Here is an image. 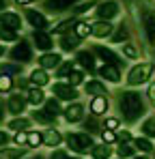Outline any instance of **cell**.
<instances>
[{
    "mask_svg": "<svg viewBox=\"0 0 155 159\" xmlns=\"http://www.w3.org/2000/svg\"><path fill=\"white\" fill-rule=\"evenodd\" d=\"M119 107H121L123 118H125L127 123L138 120V118L142 116V112H144V103H142L140 93H134V90L121 93V97H119Z\"/></svg>",
    "mask_w": 155,
    "mask_h": 159,
    "instance_id": "6da1fadb",
    "label": "cell"
},
{
    "mask_svg": "<svg viewBox=\"0 0 155 159\" xmlns=\"http://www.w3.org/2000/svg\"><path fill=\"white\" fill-rule=\"evenodd\" d=\"M65 140H67V146H69L73 153H78V155H86V153H91V148L95 146L91 133L73 131V133H67Z\"/></svg>",
    "mask_w": 155,
    "mask_h": 159,
    "instance_id": "7a4b0ae2",
    "label": "cell"
},
{
    "mask_svg": "<svg viewBox=\"0 0 155 159\" xmlns=\"http://www.w3.org/2000/svg\"><path fill=\"white\" fill-rule=\"evenodd\" d=\"M9 58H11L15 65L30 62V60H32V48H30V43L24 41V39H20V41L13 45V50L9 52Z\"/></svg>",
    "mask_w": 155,
    "mask_h": 159,
    "instance_id": "3957f363",
    "label": "cell"
},
{
    "mask_svg": "<svg viewBox=\"0 0 155 159\" xmlns=\"http://www.w3.org/2000/svg\"><path fill=\"white\" fill-rule=\"evenodd\" d=\"M151 71H153V65H151V62H142V65L134 67V69L129 71V75H127V84H131V86L144 84V82L149 80V75H151Z\"/></svg>",
    "mask_w": 155,
    "mask_h": 159,
    "instance_id": "277c9868",
    "label": "cell"
},
{
    "mask_svg": "<svg viewBox=\"0 0 155 159\" xmlns=\"http://www.w3.org/2000/svg\"><path fill=\"white\" fill-rule=\"evenodd\" d=\"M52 95H56V99H63V101H76L78 97V90L69 84H63V82H56L52 86Z\"/></svg>",
    "mask_w": 155,
    "mask_h": 159,
    "instance_id": "5b68a950",
    "label": "cell"
},
{
    "mask_svg": "<svg viewBox=\"0 0 155 159\" xmlns=\"http://www.w3.org/2000/svg\"><path fill=\"white\" fill-rule=\"evenodd\" d=\"M32 45L45 54L54 48V39H52V34H48L45 30H35L32 32Z\"/></svg>",
    "mask_w": 155,
    "mask_h": 159,
    "instance_id": "8992f818",
    "label": "cell"
},
{
    "mask_svg": "<svg viewBox=\"0 0 155 159\" xmlns=\"http://www.w3.org/2000/svg\"><path fill=\"white\" fill-rule=\"evenodd\" d=\"M0 26L9 28V30H13V32H20V30H22V17H20V13L2 11V13H0Z\"/></svg>",
    "mask_w": 155,
    "mask_h": 159,
    "instance_id": "52a82bcc",
    "label": "cell"
},
{
    "mask_svg": "<svg viewBox=\"0 0 155 159\" xmlns=\"http://www.w3.org/2000/svg\"><path fill=\"white\" fill-rule=\"evenodd\" d=\"M26 22L35 28V30H45V28L50 26L48 17H45L41 11H35V9H28V11H26Z\"/></svg>",
    "mask_w": 155,
    "mask_h": 159,
    "instance_id": "ba28073f",
    "label": "cell"
},
{
    "mask_svg": "<svg viewBox=\"0 0 155 159\" xmlns=\"http://www.w3.org/2000/svg\"><path fill=\"white\" fill-rule=\"evenodd\" d=\"M97 15H99V22L112 20L114 15H119V2H114V0H106V2H101L99 9H97Z\"/></svg>",
    "mask_w": 155,
    "mask_h": 159,
    "instance_id": "9c48e42d",
    "label": "cell"
},
{
    "mask_svg": "<svg viewBox=\"0 0 155 159\" xmlns=\"http://www.w3.org/2000/svg\"><path fill=\"white\" fill-rule=\"evenodd\" d=\"M24 107H26V97H24V95H20V93H13V95H9L7 110H9L13 116H22Z\"/></svg>",
    "mask_w": 155,
    "mask_h": 159,
    "instance_id": "30bf717a",
    "label": "cell"
},
{
    "mask_svg": "<svg viewBox=\"0 0 155 159\" xmlns=\"http://www.w3.org/2000/svg\"><path fill=\"white\" fill-rule=\"evenodd\" d=\"M60 54H54V52H45L41 54V58H39V69H56V67H60Z\"/></svg>",
    "mask_w": 155,
    "mask_h": 159,
    "instance_id": "8fae6325",
    "label": "cell"
},
{
    "mask_svg": "<svg viewBox=\"0 0 155 159\" xmlns=\"http://www.w3.org/2000/svg\"><path fill=\"white\" fill-rule=\"evenodd\" d=\"M95 54L101 58L106 65H114V67H119L121 62H125V60H121L112 50H108V48H103V45H97V48H95Z\"/></svg>",
    "mask_w": 155,
    "mask_h": 159,
    "instance_id": "7c38bea8",
    "label": "cell"
},
{
    "mask_svg": "<svg viewBox=\"0 0 155 159\" xmlns=\"http://www.w3.org/2000/svg\"><path fill=\"white\" fill-rule=\"evenodd\" d=\"M63 114H65L67 123H80L84 118V106L82 103H71L67 110H63Z\"/></svg>",
    "mask_w": 155,
    "mask_h": 159,
    "instance_id": "4fadbf2b",
    "label": "cell"
},
{
    "mask_svg": "<svg viewBox=\"0 0 155 159\" xmlns=\"http://www.w3.org/2000/svg\"><path fill=\"white\" fill-rule=\"evenodd\" d=\"M76 2L78 0H45L43 4H45V9L52 11V13H60V11H65V9H71Z\"/></svg>",
    "mask_w": 155,
    "mask_h": 159,
    "instance_id": "5bb4252c",
    "label": "cell"
},
{
    "mask_svg": "<svg viewBox=\"0 0 155 159\" xmlns=\"http://www.w3.org/2000/svg\"><path fill=\"white\" fill-rule=\"evenodd\" d=\"M112 30H114V26H112L110 22H97V24H91V34H95L97 39L110 37Z\"/></svg>",
    "mask_w": 155,
    "mask_h": 159,
    "instance_id": "9a60e30c",
    "label": "cell"
},
{
    "mask_svg": "<svg viewBox=\"0 0 155 159\" xmlns=\"http://www.w3.org/2000/svg\"><path fill=\"white\" fill-rule=\"evenodd\" d=\"M30 84H32L35 88H41V86L50 84L48 71H43V69H32V71H30Z\"/></svg>",
    "mask_w": 155,
    "mask_h": 159,
    "instance_id": "2e32d148",
    "label": "cell"
},
{
    "mask_svg": "<svg viewBox=\"0 0 155 159\" xmlns=\"http://www.w3.org/2000/svg\"><path fill=\"white\" fill-rule=\"evenodd\" d=\"M26 101H28L30 106H35V107L41 106V103H45V93H43L41 88H35V86H32V88L26 93Z\"/></svg>",
    "mask_w": 155,
    "mask_h": 159,
    "instance_id": "e0dca14e",
    "label": "cell"
},
{
    "mask_svg": "<svg viewBox=\"0 0 155 159\" xmlns=\"http://www.w3.org/2000/svg\"><path fill=\"white\" fill-rule=\"evenodd\" d=\"M99 75H101V78H106L108 82H112V84H116V82L121 80L119 67H114V65H103L101 69H99Z\"/></svg>",
    "mask_w": 155,
    "mask_h": 159,
    "instance_id": "ac0fdd59",
    "label": "cell"
},
{
    "mask_svg": "<svg viewBox=\"0 0 155 159\" xmlns=\"http://www.w3.org/2000/svg\"><path fill=\"white\" fill-rule=\"evenodd\" d=\"M84 90H86V95H93V99H95V97H106V95H108L106 86H103L101 82H97V80L88 82V84L84 86Z\"/></svg>",
    "mask_w": 155,
    "mask_h": 159,
    "instance_id": "d6986e66",
    "label": "cell"
},
{
    "mask_svg": "<svg viewBox=\"0 0 155 159\" xmlns=\"http://www.w3.org/2000/svg\"><path fill=\"white\" fill-rule=\"evenodd\" d=\"M60 142H63V135L56 131V129H48V131L43 133V144L45 146L56 148V146H60Z\"/></svg>",
    "mask_w": 155,
    "mask_h": 159,
    "instance_id": "ffe728a7",
    "label": "cell"
},
{
    "mask_svg": "<svg viewBox=\"0 0 155 159\" xmlns=\"http://www.w3.org/2000/svg\"><path fill=\"white\" fill-rule=\"evenodd\" d=\"M78 45H80V39H78L76 34H63V39H60V50L73 52V50H78Z\"/></svg>",
    "mask_w": 155,
    "mask_h": 159,
    "instance_id": "44dd1931",
    "label": "cell"
},
{
    "mask_svg": "<svg viewBox=\"0 0 155 159\" xmlns=\"http://www.w3.org/2000/svg\"><path fill=\"white\" fill-rule=\"evenodd\" d=\"M76 60H78V65H82L84 69L95 71V58H93V54H91V52H78Z\"/></svg>",
    "mask_w": 155,
    "mask_h": 159,
    "instance_id": "7402d4cb",
    "label": "cell"
},
{
    "mask_svg": "<svg viewBox=\"0 0 155 159\" xmlns=\"http://www.w3.org/2000/svg\"><path fill=\"white\" fill-rule=\"evenodd\" d=\"M91 112H93L95 116L106 114V112H108V99H106V97H95V99L91 101Z\"/></svg>",
    "mask_w": 155,
    "mask_h": 159,
    "instance_id": "603a6c76",
    "label": "cell"
},
{
    "mask_svg": "<svg viewBox=\"0 0 155 159\" xmlns=\"http://www.w3.org/2000/svg\"><path fill=\"white\" fill-rule=\"evenodd\" d=\"M9 129H13V131H26V129H30V120L24 118V116H15L13 120H9Z\"/></svg>",
    "mask_w": 155,
    "mask_h": 159,
    "instance_id": "cb8c5ba5",
    "label": "cell"
},
{
    "mask_svg": "<svg viewBox=\"0 0 155 159\" xmlns=\"http://www.w3.org/2000/svg\"><path fill=\"white\" fill-rule=\"evenodd\" d=\"M112 155V151H110V146H106V144H95L93 148H91V157L93 159H110Z\"/></svg>",
    "mask_w": 155,
    "mask_h": 159,
    "instance_id": "d4e9b609",
    "label": "cell"
},
{
    "mask_svg": "<svg viewBox=\"0 0 155 159\" xmlns=\"http://www.w3.org/2000/svg\"><path fill=\"white\" fill-rule=\"evenodd\" d=\"M26 155L24 148H0V159H22Z\"/></svg>",
    "mask_w": 155,
    "mask_h": 159,
    "instance_id": "484cf974",
    "label": "cell"
},
{
    "mask_svg": "<svg viewBox=\"0 0 155 159\" xmlns=\"http://www.w3.org/2000/svg\"><path fill=\"white\" fill-rule=\"evenodd\" d=\"M73 34H76L78 39L88 37V34H91V24H88V22H76V24H73Z\"/></svg>",
    "mask_w": 155,
    "mask_h": 159,
    "instance_id": "4316f807",
    "label": "cell"
},
{
    "mask_svg": "<svg viewBox=\"0 0 155 159\" xmlns=\"http://www.w3.org/2000/svg\"><path fill=\"white\" fill-rule=\"evenodd\" d=\"M48 114H50L52 118H56V116H60L63 114V110H60V106H58V101L52 97V99H45V107H43Z\"/></svg>",
    "mask_w": 155,
    "mask_h": 159,
    "instance_id": "83f0119b",
    "label": "cell"
},
{
    "mask_svg": "<svg viewBox=\"0 0 155 159\" xmlns=\"http://www.w3.org/2000/svg\"><path fill=\"white\" fill-rule=\"evenodd\" d=\"M43 144V133L39 131H28V140H26V146L28 148H37Z\"/></svg>",
    "mask_w": 155,
    "mask_h": 159,
    "instance_id": "f1b7e54d",
    "label": "cell"
},
{
    "mask_svg": "<svg viewBox=\"0 0 155 159\" xmlns=\"http://www.w3.org/2000/svg\"><path fill=\"white\" fill-rule=\"evenodd\" d=\"M0 73H2V75H15V73H22V65H15V62H2V65H0Z\"/></svg>",
    "mask_w": 155,
    "mask_h": 159,
    "instance_id": "f546056e",
    "label": "cell"
},
{
    "mask_svg": "<svg viewBox=\"0 0 155 159\" xmlns=\"http://www.w3.org/2000/svg\"><path fill=\"white\" fill-rule=\"evenodd\" d=\"M0 39H2V43H17L20 41V34L13 32V30H9V28L0 26Z\"/></svg>",
    "mask_w": 155,
    "mask_h": 159,
    "instance_id": "4dcf8cb0",
    "label": "cell"
},
{
    "mask_svg": "<svg viewBox=\"0 0 155 159\" xmlns=\"http://www.w3.org/2000/svg\"><path fill=\"white\" fill-rule=\"evenodd\" d=\"M32 118H35L37 123H43V125H50V123H54V118H52L45 110H35V112H32Z\"/></svg>",
    "mask_w": 155,
    "mask_h": 159,
    "instance_id": "1f68e13d",
    "label": "cell"
},
{
    "mask_svg": "<svg viewBox=\"0 0 155 159\" xmlns=\"http://www.w3.org/2000/svg\"><path fill=\"white\" fill-rule=\"evenodd\" d=\"M11 90H13V78L0 73V93L4 95V93H11Z\"/></svg>",
    "mask_w": 155,
    "mask_h": 159,
    "instance_id": "d6a6232c",
    "label": "cell"
},
{
    "mask_svg": "<svg viewBox=\"0 0 155 159\" xmlns=\"http://www.w3.org/2000/svg\"><path fill=\"white\" fill-rule=\"evenodd\" d=\"M134 146H136L138 151H142V153H151V151H153V144H151L147 138H138V140L134 142Z\"/></svg>",
    "mask_w": 155,
    "mask_h": 159,
    "instance_id": "836d02e7",
    "label": "cell"
},
{
    "mask_svg": "<svg viewBox=\"0 0 155 159\" xmlns=\"http://www.w3.org/2000/svg\"><path fill=\"white\" fill-rule=\"evenodd\" d=\"M116 155H119V159L134 157V146H129V144H121V146L116 148Z\"/></svg>",
    "mask_w": 155,
    "mask_h": 159,
    "instance_id": "e575fe53",
    "label": "cell"
},
{
    "mask_svg": "<svg viewBox=\"0 0 155 159\" xmlns=\"http://www.w3.org/2000/svg\"><path fill=\"white\" fill-rule=\"evenodd\" d=\"M67 80H69V86H73V88H76L78 84H82V82H84V73L73 69V71L69 73V78H67Z\"/></svg>",
    "mask_w": 155,
    "mask_h": 159,
    "instance_id": "d590c367",
    "label": "cell"
},
{
    "mask_svg": "<svg viewBox=\"0 0 155 159\" xmlns=\"http://www.w3.org/2000/svg\"><path fill=\"white\" fill-rule=\"evenodd\" d=\"M142 131L147 133L149 138H155V116L153 118H147V120L142 123Z\"/></svg>",
    "mask_w": 155,
    "mask_h": 159,
    "instance_id": "8d00e7d4",
    "label": "cell"
},
{
    "mask_svg": "<svg viewBox=\"0 0 155 159\" xmlns=\"http://www.w3.org/2000/svg\"><path fill=\"white\" fill-rule=\"evenodd\" d=\"M76 67H73V62L71 60H67L65 65H60V69H58V78H69V73L73 71Z\"/></svg>",
    "mask_w": 155,
    "mask_h": 159,
    "instance_id": "74e56055",
    "label": "cell"
},
{
    "mask_svg": "<svg viewBox=\"0 0 155 159\" xmlns=\"http://www.w3.org/2000/svg\"><path fill=\"white\" fill-rule=\"evenodd\" d=\"M13 142H15V146L20 148V146H26V140H28V131H17L13 138H11Z\"/></svg>",
    "mask_w": 155,
    "mask_h": 159,
    "instance_id": "f35d334b",
    "label": "cell"
},
{
    "mask_svg": "<svg viewBox=\"0 0 155 159\" xmlns=\"http://www.w3.org/2000/svg\"><path fill=\"white\" fill-rule=\"evenodd\" d=\"M73 24H76L73 20H65V22H60L58 26H54V32H67L69 26H73Z\"/></svg>",
    "mask_w": 155,
    "mask_h": 159,
    "instance_id": "ab89813d",
    "label": "cell"
},
{
    "mask_svg": "<svg viewBox=\"0 0 155 159\" xmlns=\"http://www.w3.org/2000/svg\"><path fill=\"white\" fill-rule=\"evenodd\" d=\"M101 140H103V144H112V142L116 140V133H114V131H108V129H103V131H101Z\"/></svg>",
    "mask_w": 155,
    "mask_h": 159,
    "instance_id": "60d3db41",
    "label": "cell"
},
{
    "mask_svg": "<svg viewBox=\"0 0 155 159\" xmlns=\"http://www.w3.org/2000/svg\"><path fill=\"white\" fill-rule=\"evenodd\" d=\"M123 54H125L127 58H136V56H138V50H136L131 43H125V45H123Z\"/></svg>",
    "mask_w": 155,
    "mask_h": 159,
    "instance_id": "b9f144b4",
    "label": "cell"
},
{
    "mask_svg": "<svg viewBox=\"0 0 155 159\" xmlns=\"http://www.w3.org/2000/svg\"><path fill=\"white\" fill-rule=\"evenodd\" d=\"M9 142H11V135L4 131V129H0V148H7Z\"/></svg>",
    "mask_w": 155,
    "mask_h": 159,
    "instance_id": "7bdbcfd3",
    "label": "cell"
},
{
    "mask_svg": "<svg viewBox=\"0 0 155 159\" xmlns=\"http://www.w3.org/2000/svg\"><path fill=\"white\" fill-rule=\"evenodd\" d=\"M67 157H69V155H67L63 148H54L52 155H50V159H67Z\"/></svg>",
    "mask_w": 155,
    "mask_h": 159,
    "instance_id": "ee69618b",
    "label": "cell"
},
{
    "mask_svg": "<svg viewBox=\"0 0 155 159\" xmlns=\"http://www.w3.org/2000/svg\"><path fill=\"white\" fill-rule=\"evenodd\" d=\"M103 127H106L108 131H114V129L119 127V120H116V118H106V125H103Z\"/></svg>",
    "mask_w": 155,
    "mask_h": 159,
    "instance_id": "f6af8a7d",
    "label": "cell"
},
{
    "mask_svg": "<svg viewBox=\"0 0 155 159\" xmlns=\"http://www.w3.org/2000/svg\"><path fill=\"white\" fill-rule=\"evenodd\" d=\"M123 39H127V30L121 26V28H119V32L114 34V43H119V41H123Z\"/></svg>",
    "mask_w": 155,
    "mask_h": 159,
    "instance_id": "bcb514c9",
    "label": "cell"
},
{
    "mask_svg": "<svg viewBox=\"0 0 155 159\" xmlns=\"http://www.w3.org/2000/svg\"><path fill=\"white\" fill-rule=\"evenodd\" d=\"M91 7H95V2H88V4H80V7H76V9H73V13H76V15H80V13L88 11Z\"/></svg>",
    "mask_w": 155,
    "mask_h": 159,
    "instance_id": "7dc6e473",
    "label": "cell"
},
{
    "mask_svg": "<svg viewBox=\"0 0 155 159\" xmlns=\"http://www.w3.org/2000/svg\"><path fill=\"white\" fill-rule=\"evenodd\" d=\"M84 127L88 129V133H91V131H97V129H95V127H97V123H95V118H91V120H86V125H84Z\"/></svg>",
    "mask_w": 155,
    "mask_h": 159,
    "instance_id": "c3c4849f",
    "label": "cell"
},
{
    "mask_svg": "<svg viewBox=\"0 0 155 159\" xmlns=\"http://www.w3.org/2000/svg\"><path fill=\"white\" fill-rule=\"evenodd\" d=\"M129 138H131V135H129L127 131H121V144H127V142H129Z\"/></svg>",
    "mask_w": 155,
    "mask_h": 159,
    "instance_id": "681fc988",
    "label": "cell"
},
{
    "mask_svg": "<svg viewBox=\"0 0 155 159\" xmlns=\"http://www.w3.org/2000/svg\"><path fill=\"white\" fill-rule=\"evenodd\" d=\"M4 9H9V0H0V13H2Z\"/></svg>",
    "mask_w": 155,
    "mask_h": 159,
    "instance_id": "f907efd6",
    "label": "cell"
},
{
    "mask_svg": "<svg viewBox=\"0 0 155 159\" xmlns=\"http://www.w3.org/2000/svg\"><path fill=\"white\" fill-rule=\"evenodd\" d=\"M149 95H151V99L155 101V84H151V86H149Z\"/></svg>",
    "mask_w": 155,
    "mask_h": 159,
    "instance_id": "816d5d0a",
    "label": "cell"
},
{
    "mask_svg": "<svg viewBox=\"0 0 155 159\" xmlns=\"http://www.w3.org/2000/svg\"><path fill=\"white\" fill-rule=\"evenodd\" d=\"M4 118V103H2V97H0V120Z\"/></svg>",
    "mask_w": 155,
    "mask_h": 159,
    "instance_id": "f5cc1de1",
    "label": "cell"
},
{
    "mask_svg": "<svg viewBox=\"0 0 155 159\" xmlns=\"http://www.w3.org/2000/svg\"><path fill=\"white\" fill-rule=\"evenodd\" d=\"M4 54H7V48H4V43H0V58H2Z\"/></svg>",
    "mask_w": 155,
    "mask_h": 159,
    "instance_id": "db71d44e",
    "label": "cell"
},
{
    "mask_svg": "<svg viewBox=\"0 0 155 159\" xmlns=\"http://www.w3.org/2000/svg\"><path fill=\"white\" fill-rule=\"evenodd\" d=\"M17 4H30V2H35V0H15Z\"/></svg>",
    "mask_w": 155,
    "mask_h": 159,
    "instance_id": "11a10c76",
    "label": "cell"
},
{
    "mask_svg": "<svg viewBox=\"0 0 155 159\" xmlns=\"http://www.w3.org/2000/svg\"><path fill=\"white\" fill-rule=\"evenodd\" d=\"M28 159H45V157H43V155H30Z\"/></svg>",
    "mask_w": 155,
    "mask_h": 159,
    "instance_id": "9f6ffc18",
    "label": "cell"
},
{
    "mask_svg": "<svg viewBox=\"0 0 155 159\" xmlns=\"http://www.w3.org/2000/svg\"><path fill=\"white\" fill-rule=\"evenodd\" d=\"M134 159H147V157H144V155H140V157H134Z\"/></svg>",
    "mask_w": 155,
    "mask_h": 159,
    "instance_id": "6f0895ef",
    "label": "cell"
},
{
    "mask_svg": "<svg viewBox=\"0 0 155 159\" xmlns=\"http://www.w3.org/2000/svg\"><path fill=\"white\" fill-rule=\"evenodd\" d=\"M67 159H82V157H67Z\"/></svg>",
    "mask_w": 155,
    "mask_h": 159,
    "instance_id": "680465c9",
    "label": "cell"
},
{
    "mask_svg": "<svg viewBox=\"0 0 155 159\" xmlns=\"http://www.w3.org/2000/svg\"><path fill=\"white\" fill-rule=\"evenodd\" d=\"M153 159H155V155H153Z\"/></svg>",
    "mask_w": 155,
    "mask_h": 159,
    "instance_id": "91938a15",
    "label": "cell"
}]
</instances>
